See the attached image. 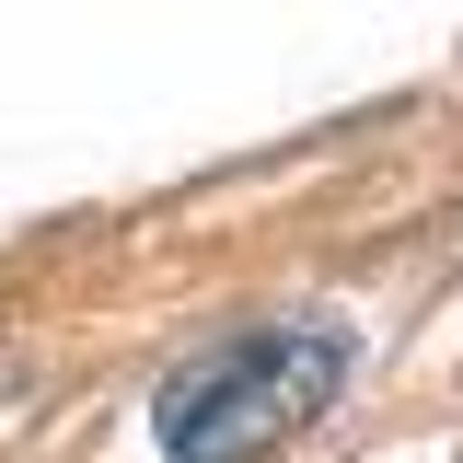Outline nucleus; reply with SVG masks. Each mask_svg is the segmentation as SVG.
I'll return each instance as SVG.
<instances>
[{
	"label": "nucleus",
	"mask_w": 463,
	"mask_h": 463,
	"mask_svg": "<svg viewBox=\"0 0 463 463\" xmlns=\"http://www.w3.org/2000/svg\"><path fill=\"white\" fill-rule=\"evenodd\" d=\"M347 371H359V336H347L336 313L243 325V336L197 347V359L163 383L151 440H163L174 463H267V452H289V440L347 394Z\"/></svg>",
	"instance_id": "nucleus-1"
}]
</instances>
